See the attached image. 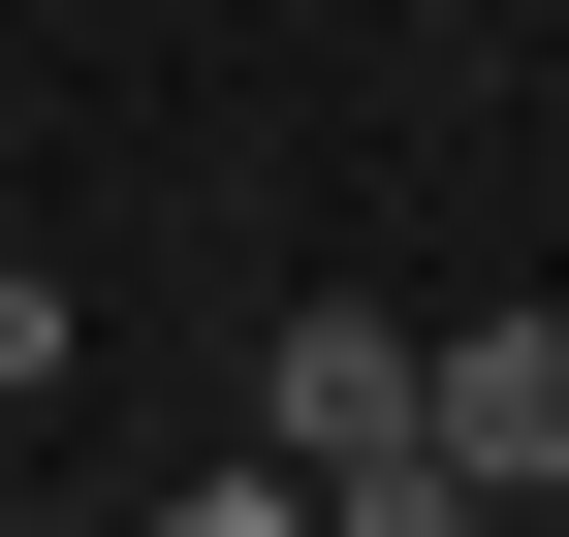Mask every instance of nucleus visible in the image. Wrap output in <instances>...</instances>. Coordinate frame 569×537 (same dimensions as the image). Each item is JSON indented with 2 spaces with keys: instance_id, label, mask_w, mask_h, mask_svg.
Segmentation results:
<instances>
[{
  "instance_id": "obj_1",
  "label": "nucleus",
  "mask_w": 569,
  "mask_h": 537,
  "mask_svg": "<svg viewBox=\"0 0 569 537\" xmlns=\"http://www.w3.org/2000/svg\"><path fill=\"white\" fill-rule=\"evenodd\" d=\"M253 412H284V475L348 506V475H411V443H443V348H411V316H348V285H317V316H284V348H253Z\"/></svg>"
},
{
  "instance_id": "obj_3",
  "label": "nucleus",
  "mask_w": 569,
  "mask_h": 537,
  "mask_svg": "<svg viewBox=\"0 0 569 537\" xmlns=\"http://www.w3.org/2000/svg\"><path fill=\"white\" fill-rule=\"evenodd\" d=\"M159 537H348V506H317V475H190Z\"/></svg>"
},
{
  "instance_id": "obj_4",
  "label": "nucleus",
  "mask_w": 569,
  "mask_h": 537,
  "mask_svg": "<svg viewBox=\"0 0 569 537\" xmlns=\"http://www.w3.org/2000/svg\"><path fill=\"white\" fill-rule=\"evenodd\" d=\"M63 348H96V316H63V285H32V253H0V412H32V379H63Z\"/></svg>"
},
{
  "instance_id": "obj_2",
  "label": "nucleus",
  "mask_w": 569,
  "mask_h": 537,
  "mask_svg": "<svg viewBox=\"0 0 569 537\" xmlns=\"http://www.w3.org/2000/svg\"><path fill=\"white\" fill-rule=\"evenodd\" d=\"M443 475H569V316H443Z\"/></svg>"
}]
</instances>
